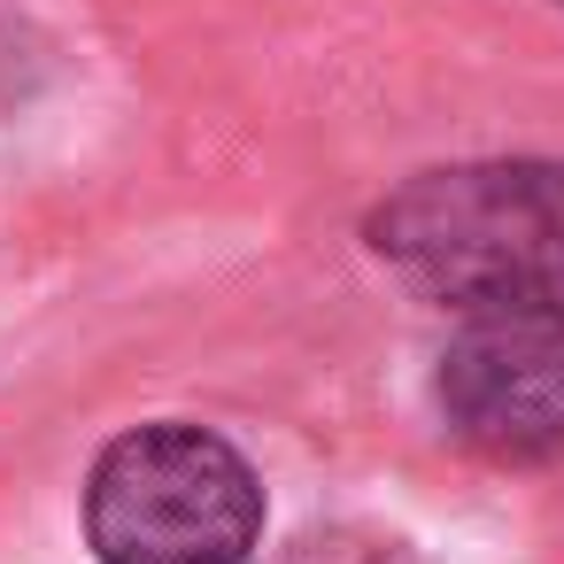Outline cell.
I'll list each match as a JSON object with an SVG mask.
<instances>
[{
	"label": "cell",
	"instance_id": "obj_1",
	"mask_svg": "<svg viewBox=\"0 0 564 564\" xmlns=\"http://www.w3.org/2000/svg\"><path fill=\"white\" fill-rule=\"evenodd\" d=\"M364 248L417 294L464 310L564 302V155L417 171L387 202H371Z\"/></svg>",
	"mask_w": 564,
	"mask_h": 564
},
{
	"label": "cell",
	"instance_id": "obj_2",
	"mask_svg": "<svg viewBox=\"0 0 564 564\" xmlns=\"http://www.w3.org/2000/svg\"><path fill=\"white\" fill-rule=\"evenodd\" d=\"M256 541L263 479L217 425H132L86 471V549L101 564H248Z\"/></svg>",
	"mask_w": 564,
	"mask_h": 564
},
{
	"label": "cell",
	"instance_id": "obj_3",
	"mask_svg": "<svg viewBox=\"0 0 564 564\" xmlns=\"http://www.w3.org/2000/svg\"><path fill=\"white\" fill-rule=\"evenodd\" d=\"M433 402L448 441L479 464H564V302L464 310L433 364Z\"/></svg>",
	"mask_w": 564,
	"mask_h": 564
},
{
	"label": "cell",
	"instance_id": "obj_4",
	"mask_svg": "<svg viewBox=\"0 0 564 564\" xmlns=\"http://www.w3.org/2000/svg\"><path fill=\"white\" fill-rule=\"evenodd\" d=\"M279 564H417L410 541L379 533V525H310L294 533V549Z\"/></svg>",
	"mask_w": 564,
	"mask_h": 564
}]
</instances>
